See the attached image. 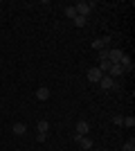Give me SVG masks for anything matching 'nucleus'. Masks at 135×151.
I'll return each mask as SVG.
<instances>
[{
    "label": "nucleus",
    "mask_w": 135,
    "mask_h": 151,
    "mask_svg": "<svg viewBox=\"0 0 135 151\" xmlns=\"http://www.w3.org/2000/svg\"><path fill=\"white\" fill-rule=\"evenodd\" d=\"M92 2H84V0H81V2H77V5H74V9H77V16H84V18H88L90 16V12H92Z\"/></svg>",
    "instance_id": "1"
},
{
    "label": "nucleus",
    "mask_w": 135,
    "mask_h": 151,
    "mask_svg": "<svg viewBox=\"0 0 135 151\" xmlns=\"http://www.w3.org/2000/svg\"><path fill=\"white\" fill-rule=\"evenodd\" d=\"M86 77H88V81H92V83H99V79L104 77V72H101L99 68H90Z\"/></svg>",
    "instance_id": "2"
},
{
    "label": "nucleus",
    "mask_w": 135,
    "mask_h": 151,
    "mask_svg": "<svg viewBox=\"0 0 135 151\" xmlns=\"http://www.w3.org/2000/svg\"><path fill=\"white\" fill-rule=\"evenodd\" d=\"M74 140L79 142V147H81L84 151L92 149V140H90V138H86V135H77V133H74Z\"/></svg>",
    "instance_id": "3"
},
{
    "label": "nucleus",
    "mask_w": 135,
    "mask_h": 151,
    "mask_svg": "<svg viewBox=\"0 0 135 151\" xmlns=\"http://www.w3.org/2000/svg\"><path fill=\"white\" fill-rule=\"evenodd\" d=\"M99 86H101L104 90H110V88H115V79L110 75H104L101 79H99Z\"/></svg>",
    "instance_id": "4"
},
{
    "label": "nucleus",
    "mask_w": 135,
    "mask_h": 151,
    "mask_svg": "<svg viewBox=\"0 0 135 151\" xmlns=\"http://www.w3.org/2000/svg\"><path fill=\"white\" fill-rule=\"evenodd\" d=\"M124 57V52L122 50H117V47H110L108 50V61L110 63H119V59Z\"/></svg>",
    "instance_id": "5"
},
{
    "label": "nucleus",
    "mask_w": 135,
    "mask_h": 151,
    "mask_svg": "<svg viewBox=\"0 0 135 151\" xmlns=\"http://www.w3.org/2000/svg\"><path fill=\"white\" fill-rule=\"evenodd\" d=\"M119 65L124 68V72H133V68H135V63L131 61V57H126V54L119 59Z\"/></svg>",
    "instance_id": "6"
},
{
    "label": "nucleus",
    "mask_w": 135,
    "mask_h": 151,
    "mask_svg": "<svg viewBox=\"0 0 135 151\" xmlns=\"http://www.w3.org/2000/svg\"><path fill=\"white\" fill-rule=\"evenodd\" d=\"M88 131H90V124L86 120H79L77 122V135H86Z\"/></svg>",
    "instance_id": "7"
},
{
    "label": "nucleus",
    "mask_w": 135,
    "mask_h": 151,
    "mask_svg": "<svg viewBox=\"0 0 135 151\" xmlns=\"http://www.w3.org/2000/svg\"><path fill=\"white\" fill-rule=\"evenodd\" d=\"M108 75H110V77H122V75H124V68L119 65V63H110Z\"/></svg>",
    "instance_id": "8"
},
{
    "label": "nucleus",
    "mask_w": 135,
    "mask_h": 151,
    "mask_svg": "<svg viewBox=\"0 0 135 151\" xmlns=\"http://www.w3.org/2000/svg\"><path fill=\"white\" fill-rule=\"evenodd\" d=\"M36 97H39L41 101H47L50 99V88H47V86H41V88L36 90Z\"/></svg>",
    "instance_id": "9"
},
{
    "label": "nucleus",
    "mask_w": 135,
    "mask_h": 151,
    "mask_svg": "<svg viewBox=\"0 0 135 151\" xmlns=\"http://www.w3.org/2000/svg\"><path fill=\"white\" fill-rule=\"evenodd\" d=\"M11 131H14V135H25V133H27V126L23 124V122H16V124L11 126Z\"/></svg>",
    "instance_id": "10"
},
{
    "label": "nucleus",
    "mask_w": 135,
    "mask_h": 151,
    "mask_svg": "<svg viewBox=\"0 0 135 151\" xmlns=\"http://www.w3.org/2000/svg\"><path fill=\"white\" fill-rule=\"evenodd\" d=\"M36 129H39V133H47V131H50V122H47V120H41Z\"/></svg>",
    "instance_id": "11"
},
{
    "label": "nucleus",
    "mask_w": 135,
    "mask_h": 151,
    "mask_svg": "<svg viewBox=\"0 0 135 151\" xmlns=\"http://www.w3.org/2000/svg\"><path fill=\"white\" fill-rule=\"evenodd\" d=\"M97 68L101 70L104 75H108V70H110V61H99V65H97Z\"/></svg>",
    "instance_id": "12"
},
{
    "label": "nucleus",
    "mask_w": 135,
    "mask_h": 151,
    "mask_svg": "<svg viewBox=\"0 0 135 151\" xmlns=\"http://www.w3.org/2000/svg\"><path fill=\"white\" fill-rule=\"evenodd\" d=\"M65 16H68V18H77V9H74V7H65Z\"/></svg>",
    "instance_id": "13"
},
{
    "label": "nucleus",
    "mask_w": 135,
    "mask_h": 151,
    "mask_svg": "<svg viewBox=\"0 0 135 151\" xmlns=\"http://www.w3.org/2000/svg\"><path fill=\"white\" fill-rule=\"evenodd\" d=\"M122 124H124V126H129V129H133V126H135V117H133V115L124 117V122H122Z\"/></svg>",
    "instance_id": "14"
},
{
    "label": "nucleus",
    "mask_w": 135,
    "mask_h": 151,
    "mask_svg": "<svg viewBox=\"0 0 135 151\" xmlns=\"http://www.w3.org/2000/svg\"><path fill=\"white\" fill-rule=\"evenodd\" d=\"M86 23H88V18H84V16H77V18H74V25L77 27H84Z\"/></svg>",
    "instance_id": "15"
},
{
    "label": "nucleus",
    "mask_w": 135,
    "mask_h": 151,
    "mask_svg": "<svg viewBox=\"0 0 135 151\" xmlns=\"http://www.w3.org/2000/svg\"><path fill=\"white\" fill-rule=\"evenodd\" d=\"M124 151H135V140H133V138H131L129 142L124 145Z\"/></svg>",
    "instance_id": "16"
},
{
    "label": "nucleus",
    "mask_w": 135,
    "mask_h": 151,
    "mask_svg": "<svg viewBox=\"0 0 135 151\" xmlns=\"http://www.w3.org/2000/svg\"><path fill=\"white\" fill-rule=\"evenodd\" d=\"M92 50H104V43H101V38H97V41H92Z\"/></svg>",
    "instance_id": "17"
},
{
    "label": "nucleus",
    "mask_w": 135,
    "mask_h": 151,
    "mask_svg": "<svg viewBox=\"0 0 135 151\" xmlns=\"http://www.w3.org/2000/svg\"><path fill=\"white\" fill-rule=\"evenodd\" d=\"M99 61H108V47L99 50Z\"/></svg>",
    "instance_id": "18"
},
{
    "label": "nucleus",
    "mask_w": 135,
    "mask_h": 151,
    "mask_svg": "<svg viewBox=\"0 0 135 151\" xmlns=\"http://www.w3.org/2000/svg\"><path fill=\"white\" fill-rule=\"evenodd\" d=\"M122 122H124L122 115H113V124H115V126H122Z\"/></svg>",
    "instance_id": "19"
},
{
    "label": "nucleus",
    "mask_w": 135,
    "mask_h": 151,
    "mask_svg": "<svg viewBox=\"0 0 135 151\" xmlns=\"http://www.w3.org/2000/svg\"><path fill=\"white\" fill-rule=\"evenodd\" d=\"M0 63H2V59H0Z\"/></svg>",
    "instance_id": "20"
},
{
    "label": "nucleus",
    "mask_w": 135,
    "mask_h": 151,
    "mask_svg": "<svg viewBox=\"0 0 135 151\" xmlns=\"http://www.w3.org/2000/svg\"><path fill=\"white\" fill-rule=\"evenodd\" d=\"M16 151H20V149H16Z\"/></svg>",
    "instance_id": "21"
}]
</instances>
